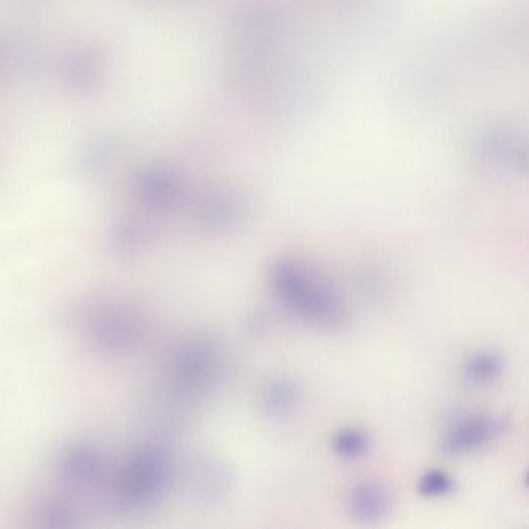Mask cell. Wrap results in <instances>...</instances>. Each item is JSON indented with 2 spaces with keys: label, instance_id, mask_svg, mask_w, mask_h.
I'll return each instance as SVG.
<instances>
[{
  "label": "cell",
  "instance_id": "30bf717a",
  "mask_svg": "<svg viewBox=\"0 0 529 529\" xmlns=\"http://www.w3.org/2000/svg\"><path fill=\"white\" fill-rule=\"evenodd\" d=\"M505 362L503 357L494 350H481L467 357L464 373L467 379L477 384L495 381L503 373Z\"/></svg>",
  "mask_w": 529,
  "mask_h": 529
},
{
  "label": "cell",
  "instance_id": "9c48e42d",
  "mask_svg": "<svg viewBox=\"0 0 529 529\" xmlns=\"http://www.w3.org/2000/svg\"><path fill=\"white\" fill-rule=\"evenodd\" d=\"M123 153V142L114 135H100L90 140L83 151V165L89 171H103Z\"/></svg>",
  "mask_w": 529,
  "mask_h": 529
},
{
  "label": "cell",
  "instance_id": "5b68a950",
  "mask_svg": "<svg viewBox=\"0 0 529 529\" xmlns=\"http://www.w3.org/2000/svg\"><path fill=\"white\" fill-rule=\"evenodd\" d=\"M300 388L291 377L272 376L261 385L260 404L270 418L283 419L295 413L300 405Z\"/></svg>",
  "mask_w": 529,
  "mask_h": 529
},
{
  "label": "cell",
  "instance_id": "ba28073f",
  "mask_svg": "<svg viewBox=\"0 0 529 529\" xmlns=\"http://www.w3.org/2000/svg\"><path fill=\"white\" fill-rule=\"evenodd\" d=\"M246 216V204L233 196H218L205 205V221L215 229H236L243 224Z\"/></svg>",
  "mask_w": 529,
  "mask_h": 529
},
{
  "label": "cell",
  "instance_id": "8992f818",
  "mask_svg": "<svg viewBox=\"0 0 529 529\" xmlns=\"http://www.w3.org/2000/svg\"><path fill=\"white\" fill-rule=\"evenodd\" d=\"M348 508L356 519L374 522L390 512L391 498L381 485L374 481H364L351 489Z\"/></svg>",
  "mask_w": 529,
  "mask_h": 529
},
{
  "label": "cell",
  "instance_id": "8fae6325",
  "mask_svg": "<svg viewBox=\"0 0 529 529\" xmlns=\"http://www.w3.org/2000/svg\"><path fill=\"white\" fill-rule=\"evenodd\" d=\"M232 472L229 467L221 463H208L202 467L201 480V494L204 495L205 500L210 502H218L225 495L229 494L232 489Z\"/></svg>",
  "mask_w": 529,
  "mask_h": 529
},
{
  "label": "cell",
  "instance_id": "7a4b0ae2",
  "mask_svg": "<svg viewBox=\"0 0 529 529\" xmlns=\"http://www.w3.org/2000/svg\"><path fill=\"white\" fill-rule=\"evenodd\" d=\"M180 379L190 388L208 391L221 381L224 360L213 343L194 342L180 356Z\"/></svg>",
  "mask_w": 529,
  "mask_h": 529
},
{
  "label": "cell",
  "instance_id": "277c9868",
  "mask_svg": "<svg viewBox=\"0 0 529 529\" xmlns=\"http://www.w3.org/2000/svg\"><path fill=\"white\" fill-rule=\"evenodd\" d=\"M106 69V59L92 45H78L64 56L61 78L73 92L84 94L95 89Z\"/></svg>",
  "mask_w": 529,
  "mask_h": 529
},
{
  "label": "cell",
  "instance_id": "6da1fadb",
  "mask_svg": "<svg viewBox=\"0 0 529 529\" xmlns=\"http://www.w3.org/2000/svg\"><path fill=\"white\" fill-rule=\"evenodd\" d=\"M275 294L287 309L314 325L334 328L346 319L345 301L339 292L297 261H280L272 270Z\"/></svg>",
  "mask_w": 529,
  "mask_h": 529
},
{
  "label": "cell",
  "instance_id": "3957f363",
  "mask_svg": "<svg viewBox=\"0 0 529 529\" xmlns=\"http://www.w3.org/2000/svg\"><path fill=\"white\" fill-rule=\"evenodd\" d=\"M505 430V419L498 416H469L460 419L447 430L443 450L449 455H464L488 444Z\"/></svg>",
  "mask_w": 529,
  "mask_h": 529
},
{
  "label": "cell",
  "instance_id": "4fadbf2b",
  "mask_svg": "<svg viewBox=\"0 0 529 529\" xmlns=\"http://www.w3.org/2000/svg\"><path fill=\"white\" fill-rule=\"evenodd\" d=\"M452 489V477L446 472L438 471V469L426 472L419 478L418 492L424 497H444V495L450 494Z\"/></svg>",
  "mask_w": 529,
  "mask_h": 529
},
{
  "label": "cell",
  "instance_id": "52a82bcc",
  "mask_svg": "<svg viewBox=\"0 0 529 529\" xmlns=\"http://www.w3.org/2000/svg\"><path fill=\"white\" fill-rule=\"evenodd\" d=\"M137 187L146 201L157 205H166L177 198L176 179L163 168H146L137 179Z\"/></svg>",
  "mask_w": 529,
  "mask_h": 529
},
{
  "label": "cell",
  "instance_id": "7c38bea8",
  "mask_svg": "<svg viewBox=\"0 0 529 529\" xmlns=\"http://www.w3.org/2000/svg\"><path fill=\"white\" fill-rule=\"evenodd\" d=\"M370 446V440H368L367 433L364 430L354 429H342L332 436L331 447L336 453L337 457L343 458V460H356V458L362 457Z\"/></svg>",
  "mask_w": 529,
  "mask_h": 529
}]
</instances>
